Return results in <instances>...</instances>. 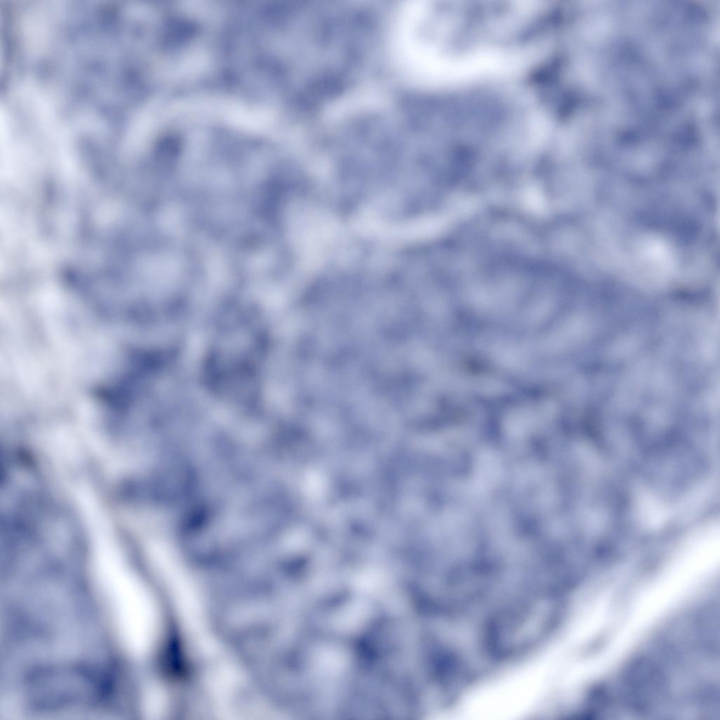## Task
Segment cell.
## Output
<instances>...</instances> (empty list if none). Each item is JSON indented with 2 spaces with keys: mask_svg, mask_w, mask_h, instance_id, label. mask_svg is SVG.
Instances as JSON below:
<instances>
[{
  "mask_svg": "<svg viewBox=\"0 0 720 720\" xmlns=\"http://www.w3.org/2000/svg\"><path fill=\"white\" fill-rule=\"evenodd\" d=\"M99 580L117 629L135 653L147 651L158 630L155 603L145 586L116 558L102 561Z\"/></svg>",
  "mask_w": 720,
  "mask_h": 720,
  "instance_id": "obj_1",
  "label": "cell"
}]
</instances>
